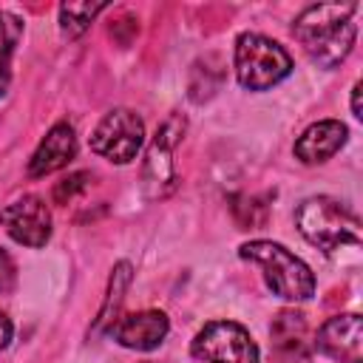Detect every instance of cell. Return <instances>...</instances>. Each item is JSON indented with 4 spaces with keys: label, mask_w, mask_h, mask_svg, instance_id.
Masks as SVG:
<instances>
[{
    "label": "cell",
    "mask_w": 363,
    "mask_h": 363,
    "mask_svg": "<svg viewBox=\"0 0 363 363\" xmlns=\"http://www.w3.org/2000/svg\"><path fill=\"white\" fill-rule=\"evenodd\" d=\"M233 216L241 224V230H252L267 221V204H261L255 196H238L233 199Z\"/></svg>",
    "instance_id": "17"
},
{
    "label": "cell",
    "mask_w": 363,
    "mask_h": 363,
    "mask_svg": "<svg viewBox=\"0 0 363 363\" xmlns=\"http://www.w3.org/2000/svg\"><path fill=\"white\" fill-rule=\"evenodd\" d=\"M77 156V136L74 128L68 122H57L51 125V130L43 136V142L37 145V150L28 159V176L31 179H43L51 176L62 167H68V162Z\"/></svg>",
    "instance_id": "12"
},
{
    "label": "cell",
    "mask_w": 363,
    "mask_h": 363,
    "mask_svg": "<svg viewBox=\"0 0 363 363\" xmlns=\"http://www.w3.org/2000/svg\"><path fill=\"white\" fill-rule=\"evenodd\" d=\"M235 77L247 91H267L292 74V57L286 48L264 34L244 31L235 40Z\"/></svg>",
    "instance_id": "4"
},
{
    "label": "cell",
    "mask_w": 363,
    "mask_h": 363,
    "mask_svg": "<svg viewBox=\"0 0 363 363\" xmlns=\"http://www.w3.org/2000/svg\"><path fill=\"white\" fill-rule=\"evenodd\" d=\"M108 9V3L102 0H74V3H62L60 6V31L68 37V40H77L82 37L91 23Z\"/></svg>",
    "instance_id": "15"
},
{
    "label": "cell",
    "mask_w": 363,
    "mask_h": 363,
    "mask_svg": "<svg viewBox=\"0 0 363 363\" xmlns=\"http://www.w3.org/2000/svg\"><path fill=\"white\" fill-rule=\"evenodd\" d=\"M312 349L332 357L335 363H363V320L357 312H343L329 318L315 340Z\"/></svg>",
    "instance_id": "9"
},
{
    "label": "cell",
    "mask_w": 363,
    "mask_h": 363,
    "mask_svg": "<svg viewBox=\"0 0 363 363\" xmlns=\"http://www.w3.org/2000/svg\"><path fill=\"white\" fill-rule=\"evenodd\" d=\"M170 332V320L164 312L159 309H142L133 315H119V320L108 329V335L133 352H150L156 346H162V340Z\"/></svg>",
    "instance_id": "10"
},
{
    "label": "cell",
    "mask_w": 363,
    "mask_h": 363,
    "mask_svg": "<svg viewBox=\"0 0 363 363\" xmlns=\"http://www.w3.org/2000/svg\"><path fill=\"white\" fill-rule=\"evenodd\" d=\"M11 335H14V326H11V320L6 318V312H0V352L11 343Z\"/></svg>",
    "instance_id": "20"
},
{
    "label": "cell",
    "mask_w": 363,
    "mask_h": 363,
    "mask_svg": "<svg viewBox=\"0 0 363 363\" xmlns=\"http://www.w3.org/2000/svg\"><path fill=\"white\" fill-rule=\"evenodd\" d=\"M130 278H133V267H130L128 261H119V264L111 269L108 292H105L102 309H99V315H96L94 332H105V329H111V326L119 320V312H122V303H125V292H128V286H130Z\"/></svg>",
    "instance_id": "14"
},
{
    "label": "cell",
    "mask_w": 363,
    "mask_h": 363,
    "mask_svg": "<svg viewBox=\"0 0 363 363\" xmlns=\"http://www.w3.org/2000/svg\"><path fill=\"white\" fill-rule=\"evenodd\" d=\"M145 145V122L130 108L108 111L91 133V150L113 164H130Z\"/></svg>",
    "instance_id": "7"
},
{
    "label": "cell",
    "mask_w": 363,
    "mask_h": 363,
    "mask_svg": "<svg viewBox=\"0 0 363 363\" xmlns=\"http://www.w3.org/2000/svg\"><path fill=\"white\" fill-rule=\"evenodd\" d=\"M0 224L11 235V241H17L23 247L37 250V247H45L51 238V210L34 193L20 196L11 204H6L0 210Z\"/></svg>",
    "instance_id": "8"
},
{
    "label": "cell",
    "mask_w": 363,
    "mask_h": 363,
    "mask_svg": "<svg viewBox=\"0 0 363 363\" xmlns=\"http://www.w3.org/2000/svg\"><path fill=\"white\" fill-rule=\"evenodd\" d=\"M23 40V20L11 11H0V96L11 85V60Z\"/></svg>",
    "instance_id": "16"
},
{
    "label": "cell",
    "mask_w": 363,
    "mask_h": 363,
    "mask_svg": "<svg viewBox=\"0 0 363 363\" xmlns=\"http://www.w3.org/2000/svg\"><path fill=\"white\" fill-rule=\"evenodd\" d=\"M88 182H91V173H88V170L71 173L68 179L57 182V187H54V201H57V204H68L77 193H82V190L88 187Z\"/></svg>",
    "instance_id": "18"
},
{
    "label": "cell",
    "mask_w": 363,
    "mask_h": 363,
    "mask_svg": "<svg viewBox=\"0 0 363 363\" xmlns=\"http://www.w3.org/2000/svg\"><path fill=\"white\" fill-rule=\"evenodd\" d=\"M238 255L244 261H252V264L261 267L264 281L272 289V295L286 298V301H309L315 295V275H312V269L295 252H289L284 244L258 238V241L241 244Z\"/></svg>",
    "instance_id": "3"
},
{
    "label": "cell",
    "mask_w": 363,
    "mask_h": 363,
    "mask_svg": "<svg viewBox=\"0 0 363 363\" xmlns=\"http://www.w3.org/2000/svg\"><path fill=\"white\" fill-rule=\"evenodd\" d=\"M190 354L201 363H258L252 335L235 320L204 323L190 343Z\"/></svg>",
    "instance_id": "6"
},
{
    "label": "cell",
    "mask_w": 363,
    "mask_h": 363,
    "mask_svg": "<svg viewBox=\"0 0 363 363\" xmlns=\"http://www.w3.org/2000/svg\"><path fill=\"white\" fill-rule=\"evenodd\" d=\"M275 363H312V340L306 318L295 309H281L269 326Z\"/></svg>",
    "instance_id": "11"
},
{
    "label": "cell",
    "mask_w": 363,
    "mask_h": 363,
    "mask_svg": "<svg viewBox=\"0 0 363 363\" xmlns=\"http://www.w3.org/2000/svg\"><path fill=\"white\" fill-rule=\"evenodd\" d=\"M298 233L318 247L320 252L332 255L340 247L360 244V218L343 201L332 196H309L295 210Z\"/></svg>",
    "instance_id": "2"
},
{
    "label": "cell",
    "mask_w": 363,
    "mask_h": 363,
    "mask_svg": "<svg viewBox=\"0 0 363 363\" xmlns=\"http://www.w3.org/2000/svg\"><path fill=\"white\" fill-rule=\"evenodd\" d=\"M145 363H153V360H145Z\"/></svg>",
    "instance_id": "22"
},
{
    "label": "cell",
    "mask_w": 363,
    "mask_h": 363,
    "mask_svg": "<svg viewBox=\"0 0 363 363\" xmlns=\"http://www.w3.org/2000/svg\"><path fill=\"white\" fill-rule=\"evenodd\" d=\"M349 139V128L337 119H320L315 125H309L298 142H295V159H301L303 164H323L329 162Z\"/></svg>",
    "instance_id": "13"
},
{
    "label": "cell",
    "mask_w": 363,
    "mask_h": 363,
    "mask_svg": "<svg viewBox=\"0 0 363 363\" xmlns=\"http://www.w3.org/2000/svg\"><path fill=\"white\" fill-rule=\"evenodd\" d=\"M360 88H363V82L357 79V82L352 85V116H354V119H363V108H360Z\"/></svg>",
    "instance_id": "21"
},
{
    "label": "cell",
    "mask_w": 363,
    "mask_h": 363,
    "mask_svg": "<svg viewBox=\"0 0 363 363\" xmlns=\"http://www.w3.org/2000/svg\"><path fill=\"white\" fill-rule=\"evenodd\" d=\"M354 9V3H315L295 17L292 37L315 65L337 68L349 57L357 37V26L352 20Z\"/></svg>",
    "instance_id": "1"
},
{
    "label": "cell",
    "mask_w": 363,
    "mask_h": 363,
    "mask_svg": "<svg viewBox=\"0 0 363 363\" xmlns=\"http://www.w3.org/2000/svg\"><path fill=\"white\" fill-rule=\"evenodd\" d=\"M14 284H17V264H14V258L0 247V295L11 292Z\"/></svg>",
    "instance_id": "19"
},
{
    "label": "cell",
    "mask_w": 363,
    "mask_h": 363,
    "mask_svg": "<svg viewBox=\"0 0 363 363\" xmlns=\"http://www.w3.org/2000/svg\"><path fill=\"white\" fill-rule=\"evenodd\" d=\"M184 116L182 113H170L153 133L147 153H145V164H142V190L147 199H167L176 190V162H173V150L184 136Z\"/></svg>",
    "instance_id": "5"
}]
</instances>
